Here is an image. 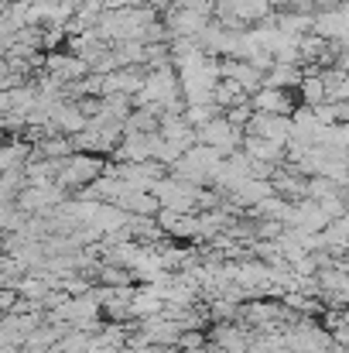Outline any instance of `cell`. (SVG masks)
Instances as JSON below:
<instances>
[{"label": "cell", "mask_w": 349, "mask_h": 353, "mask_svg": "<svg viewBox=\"0 0 349 353\" xmlns=\"http://www.w3.org/2000/svg\"><path fill=\"white\" fill-rule=\"evenodd\" d=\"M298 83H302V65H271L267 72H264V86H271V90H298Z\"/></svg>", "instance_id": "cell-13"}, {"label": "cell", "mask_w": 349, "mask_h": 353, "mask_svg": "<svg viewBox=\"0 0 349 353\" xmlns=\"http://www.w3.org/2000/svg\"><path fill=\"white\" fill-rule=\"evenodd\" d=\"M158 137L178 144L182 151H189V148L195 144V130H192L182 117H171V114H161V120H158Z\"/></svg>", "instance_id": "cell-10"}, {"label": "cell", "mask_w": 349, "mask_h": 353, "mask_svg": "<svg viewBox=\"0 0 349 353\" xmlns=\"http://www.w3.org/2000/svg\"><path fill=\"white\" fill-rule=\"evenodd\" d=\"M274 28L284 38L298 41V38L312 34V14L308 10H274Z\"/></svg>", "instance_id": "cell-8"}, {"label": "cell", "mask_w": 349, "mask_h": 353, "mask_svg": "<svg viewBox=\"0 0 349 353\" xmlns=\"http://www.w3.org/2000/svg\"><path fill=\"white\" fill-rule=\"evenodd\" d=\"M312 34H319V38H326V41H346V34H349L346 3H343V7H332V10L312 14Z\"/></svg>", "instance_id": "cell-6"}, {"label": "cell", "mask_w": 349, "mask_h": 353, "mask_svg": "<svg viewBox=\"0 0 349 353\" xmlns=\"http://www.w3.org/2000/svg\"><path fill=\"white\" fill-rule=\"evenodd\" d=\"M161 309H165V302H161L154 292H147L144 285H137V288H134V299H130V305H127V316H130V323H144V319L161 316Z\"/></svg>", "instance_id": "cell-9"}, {"label": "cell", "mask_w": 349, "mask_h": 353, "mask_svg": "<svg viewBox=\"0 0 349 353\" xmlns=\"http://www.w3.org/2000/svg\"><path fill=\"white\" fill-rule=\"evenodd\" d=\"M206 347H209L206 330H185V333L178 336V343H175V350L178 353H202Z\"/></svg>", "instance_id": "cell-16"}, {"label": "cell", "mask_w": 349, "mask_h": 353, "mask_svg": "<svg viewBox=\"0 0 349 353\" xmlns=\"http://www.w3.org/2000/svg\"><path fill=\"white\" fill-rule=\"evenodd\" d=\"M69 196L52 182V185H24V189H17V196H14V210L21 213V216H45V213H52L55 206H62Z\"/></svg>", "instance_id": "cell-2"}, {"label": "cell", "mask_w": 349, "mask_h": 353, "mask_svg": "<svg viewBox=\"0 0 349 353\" xmlns=\"http://www.w3.org/2000/svg\"><path fill=\"white\" fill-rule=\"evenodd\" d=\"M246 137H260V141H274V144H288L291 137V120L288 117H271V114H253L243 127Z\"/></svg>", "instance_id": "cell-5"}, {"label": "cell", "mask_w": 349, "mask_h": 353, "mask_svg": "<svg viewBox=\"0 0 349 353\" xmlns=\"http://www.w3.org/2000/svg\"><path fill=\"white\" fill-rule=\"evenodd\" d=\"M206 336L223 353H246V347H250V330H243L240 323H213L206 330Z\"/></svg>", "instance_id": "cell-7"}, {"label": "cell", "mask_w": 349, "mask_h": 353, "mask_svg": "<svg viewBox=\"0 0 349 353\" xmlns=\"http://www.w3.org/2000/svg\"><path fill=\"white\" fill-rule=\"evenodd\" d=\"M253 117V110H250V103H243V107H230V110H223V120L236 127V130H243L246 127V120Z\"/></svg>", "instance_id": "cell-18"}, {"label": "cell", "mask_w": 349, "mask_h": 353, "mask_svg": "<svg viewBox=\"0 0 349 353\" xmlns=\"http://www.w3.org/2000/svg\"><path fill=\"white\" fill-rule=\"evenodd\" d=\"M31 154L34 158H48V161H65L72 151V141L65 134H52V137H41L38 144H31Z\"/></svg>", "instance_id": "cell-11"}, {"label": "cell", "mask_w": 349, "mask_h": 353, "mask_svg": "<svg viewBox=\"0 0 349 353\" xmlns=\"http://www.w3.org/2000/svg\"><path fill=\"white\" fill-rule=\"evenodd\" d=\"M93 285H107V288H130L134 285V274L127 268H116V264H100L96 268V281Z\"/></svg>", "instance_id": "cell-15"}, {"label": "cell", "mask_w": 349, "mask_h": 353, "mask_svg": "<svg viewBox=\"0 0 349 353\" xmlns=\"http://www.w3.org/2000/svg\"><path fill=\"white\" fill-rule=\"evenodd\" d=\"M312 117L319 127H336V123H346L349 120V103H319V107H312Z\"/></svg>", "instance_id": "cell-14"}, {"label": "cell", "mask_w": 349, "mask_h": 353, "mask_svg": "<svg viewBox=\"0 0 349 353\" xmlns=\"http://www.w3.org/2000/svg\"><path fill=\"white\" fill-rule=\"evenodd\" d=\"M195 144H202V148H213L216 154H233V151H240V144H243V130H236L230 127L223 117H213L209 123H202L199 130H195Z\"/></svg>", "instance_id": "cell-3"}, {"label": "cell", "mask_w": 349, "mask_h": 353, "mask_svg": "<svg viewBox=\"0 0 349 353\" xmlns=\"http://www.w3.org/2000/svg\"><path fill=\"white\" fill-rule=\"evenodd\" d=\"M213 117H223L213 103H202V107H185V110H182V120H185L192 130H199L202 123H209Z\"/></svg>", "instance_id": "cell-17"}, {"label": "cell", "mask_w": 349, "mask_h": 353, "mask_svg": "<svg viewBox=\"0 0 349 353\" xmlns=\"http://www.w3.org/2000/svg\"><path fill=\"white\" fill-rule=\"evenodd\" d=\"M298 107V97L291 90H271L260 86L257 93H250V110L253 114H271V117H291Z\"/></svg>", "instance_id": "cell-4"}, {"label": "cell", "mask_w": 349, "mask_h": 353, "mask_svg": "<svg viewBox=\"0 0 349 353\" xmlns=\"http://www.w3.org/2000/svg\"><path fill=\"white\" fill-rule=\"evenodd\" d=\"M103 165H107V158H96V154H69L55 175V185L72 199L76 192H83L89 182H96L103 175Z\"/></svg>", "instance_id": "cell-1"}, {"label": "cell", "mask_w": 349, "mask_h": 353, "mask_svg": "<svg viewBox=\"0 0 349 353\" xmlns=\"http://www.w3.org/2000/svg\"><path fill=\"white\" fill-rule=\"evenodd\" d=\"M14 305H17V292L14 288H0V316L14 312Z\"/></svg>", "instance_id": "cell-19"}, {"label": "cell", "mask_w": 349, "mask_h": 353, "mask_svg": "<svg viewBox=\"0 0 349 353\" xmlns=\"http://www.w3.org/2000/svg\"><path fill=\"white\" fill-rule=\"evenodd\" d=\"M52 123H55V130H59V134H65V137H72V134L86 130V117L79 114V107H76V103H59V107H55V114H52Z\"/></svg>", "instance_id": "cell-12"}]
</instances>
